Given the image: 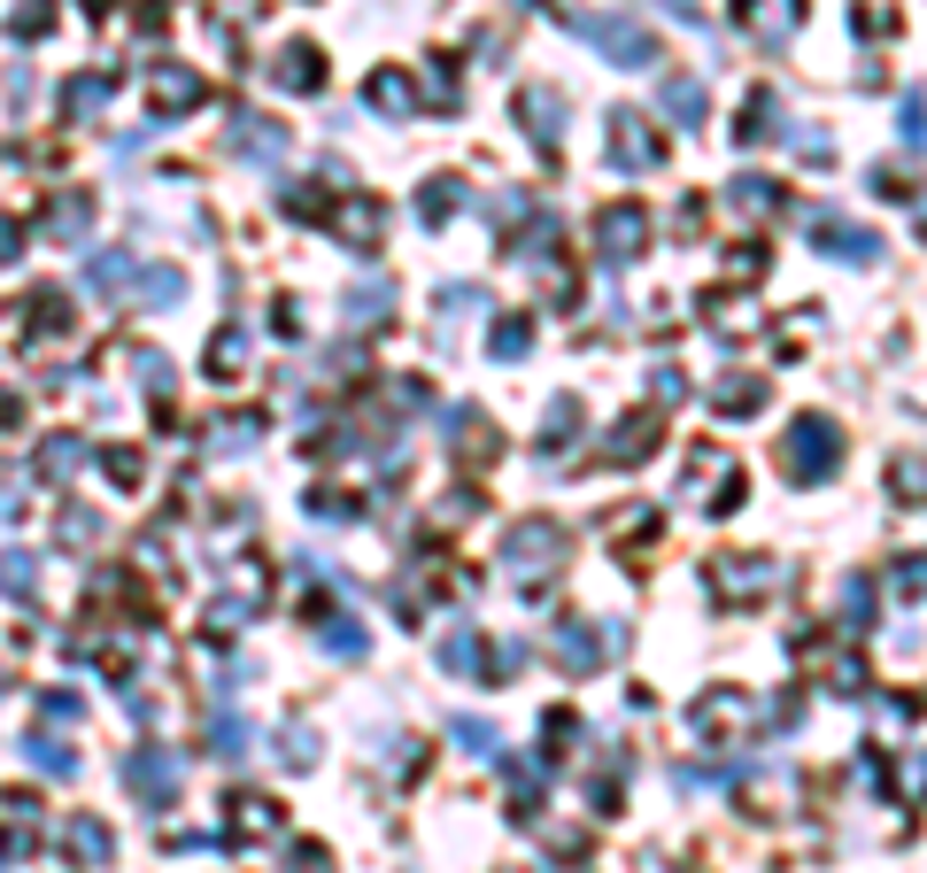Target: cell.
I'll use <instances>...</instances> for the list:
<instances>
[{
	"instance_id": "2",
	"label": "cell",
	"mask_w": 927,
	"mask_h": 873,
	"mask_svg": "<svg viewBox=\"0 0 927 873\" xmlns=\"http://www.w3.org/2000/svg\"><path fill=\"white\" fill-rule=\"evenodd\" d=\"M780 456H788L796 480H819V472L835 464V433H827V418H796L788 441H780Z\"/></svg>"
},
{
	"instance_id": "8",
	"label": "cell",
	"mask_w": 927,
	"mask_h": 873,
	"mask_svg": "<svg viewBox=\"0 0 927 873\" xmlns=\"http://www.w3.org/2000/svg\"><path fill=\"white\" fill-rule=\"evenodd\" d=\"M279 78H287L295 93H309V86L325 78V70H317V47H287V70H279Z\"/></svg>"
},
{
	"instance_id": "3",
	"label": "cell",
	"mask_w": 927,
	"mask_h": 873,
	"mask_svg": "<svg viewBox=\"0 0 927 873\" xmlns=\"http://www.w3.org/2000/svg\"><path fill=\"white\" fill-rule=\"evenodd\" d=\"M611 155L626 163V171H649V163H657V140L641 132V117H634V109H618V117H611Z\"/></svg>"
},
{
	"instance_id": "12",
	"label": "cell",
	"mask_w": 927,
	"mask_h": 873,
	"mask_svg": "<svg viewBox=\"0 0 927 873\" xmlns=\"http://www.w3.org/2000/svg\"><path fill=\"white\" fill-rule=\"evenodd\" d=\"M457 742L471 757H495V726H487V719H457Z\"/></svg>"
},
{
	"instance_id": "18",
	"label": "cell",
	"mask_w": 927,
	"mask_h": 873,
	"mask_svg": "<svg viewBox=\"0 0 927 873\" xmlns=\"http://www.w3.org/2000/svg\"><path fill=\"white\" fill-rule=\"evenodd\" d=\"M565 665H596V634H580V626H565Z\"/></svg>"
},
{
	"instance_id": "11",
	"label": "cell",
	"mask_w": 927,
	"mask_h": 873,
	"mask_svg": "<svg viewBox=\"0 0 927 873\" xmlns=\"http://www.w3.org/2000/svg\"><path fill=\"white\" fill-rule=\"evenodd\" d=\"M31 580H39V564H31V556L16 549V556L0 564V588H8V595H31Z\"/></svg>"
},
{
	"instance_id": "17",
	"label": "cell",
	"mask_w": 927,
	"mask_h": 873,
	"mask_svg": "<svg viewBox=\"0 0 927 873\" xmlns=\"http://www.w3.org/2000/svg\"><path fill=\"white\" fill-rule=\"evenodd\" d=\"M572 418H580V410H572V402H557V410H549V433H541V441H549V449H565V441H572Z\"/></svg>"
},
{
	"instance_id": "19",
	"label": "cell",
	"mask_w": 927,
	"mask_h": 873,
	"mask_svg": "<svg viewBox=\"0 0 927 873\" xmlns=\"http://www.w3.org/2000/svg\"><path fill=\"white\" fill-rule=\"evenodd\" d=\"M16 31L39 39V31H47V0H23V8H16Z\"/></svg>"
},
{
	"instance_id": "15",
	"label": "cell",
	"mask_w": 927,
	"mask_h": 873,
	"mask_svg": "<svg viewBox=\"0 0 927 873\" xmlns=\"http://www.w3.org/2000/svg\"><path fill=\"white\" fill-rule=\"evenodd\" d=\"M23 757H39L47 773H70V765H78V757H70V750H54L47 734H31V742H23Z\"/></svg>"
},
{
	"instance_id": "5",
	"label": "cell",
	"mask_w": 927,
	"mask_h": 873,
	"mask_svg": "<svg viewBox=\"0 0 927 873\" xmlns=\"http://www.w3.org/2000/svg\"><path fill=\"white\" fill-rule=\"evenodd\" d=\"M634 240H641V209H611L604 217V263H626Z\"/></svg>"
},
{
	"instance_id": "10",
	"label": "cell",
	"mask_w": 927,
	"mask_h": 873,
	"mask_svg": "<svg viewBox=\"0 0 927 873\" xmlns=\"http://www.w3.org/2000/svg\"><path fill=\"white\" fill-rule=\"evenodd\" d=\"M101 101H109L101 78H78V86H70V117H101Z\"/></svg>"
},
{
	"instance_id": "14",
	"label": "cell",
	"mask_w": 927,
	"mask_h": 873,
	"mask_svg": "<svg viewBox=\"0 0 927 873\" xmlns=\"http://www.w3.org/2000/svg\"><path fill=\"white\" fill-rule=\"evenodd\" d=\"M348 318H356V325H379V318H387V287H363V294L348 302Z\"/></svg>"
},
{
	"instance_id": "6",
	"label": "cell",
	"mask_w": 927,
	"mask_h": 873,
	"mask_svg": "<svg viewBox=\"0 0 927 873\" xmlns=\"http://www.w3.org/2000/svg\"><path fill=\"white\" fill-rule=\"evenodd\" d=\"M124 773H132V789H140V796H170V789H178V765H170V757H148V750H140Z\"/></svg>"
},
{
	"instance_id": "4",
	"label": "cell",
	"mask_w": 927,
	"mask_h": 873,
	"mask_svg": "<svg viewBox=\"0 0 927 873\" xmlns=\"http://www.w3.org/2000/svg\"><path fill=\"white\" fill-rule=\"evenodd\" d=\"M549 549H557V525H518V533H510V564H518V572H526V564L549 572V564H557Z\"/></svg>"
},
{
	"instance_id": "1",
	"label": "cell",
	"mask_w": 927,
	"mask_h": 873,
	"mask_svg": "<svg viewBox=\"0 0 927 873\" xmlns=\"http://www.w3.org/2000/svg\"><path fill=\"white\" fill-rule=\"evenodd\" d=\"M572 31H580V39H596V47L611 54L618 70H641V62H657V47H649V31H641V23H626V16H580Z\"/></svg>"
},
{
	"instance_id": "13",
	"label": "cell",
	"mask_w": 927,
	"mask_h": 873,
	"mask_svg": "<svg viewBox=\"0 0 927 873\" xmlns=\"http://www.w3.org/2000/svg\"><path fill=\"white\" fill-rule=\"evenodd\" d=\"M371 101H379V109H410V86H402L395 70H379V78H371Z\"/></svg>"
},
{
	"instance_id": "16",
	"label": "cell",
	"mask_w": 927,
	"mask_h": 873,
	"mask_svg": "<svg viewBox=\"0 0 927 873\" xmlns=\"http://www.w3.org/2000/svg\"><path fill=\"white\" fill-rule=\"evenodd\" d=\"M70 843H78L86 859H109V827H93V820H78V827H70Z\"/></svg>"
},
{
	"instance_id": "7",
	"label": "cell",
	"mask_w": 927,
	"mask_h": 873,
	"mask_svg": "<svg viewBox=\"0 0 927 873\" xmlns=\"http://www.w3.org/2000/svg\"><path fill=\"white\" fill-rule=\"evenodd\" d=\"M657 101H665V117H680V124H696V117H704V86H696V78H665V86H657Z\"/></svg>"
},
{
	"instance_id": "9",
	"label": "cell",
	"mask_w": 927,
	"mask_h": 873,
	"mask_svg": "<svg viewBox=\"0 0 927 873\" xmlns=\"http://www.w3.org/2000/svg\"><path fill=\"white\" fill-rule=\"evenodd\" d=\"M827 255H850V263H866V255H874V240H866L858 224H827Z\"/></svg>"
},
{
	"instance_id": "20",
	"label": "cell",
	"mask_w": 927,
	"mask_h": 873,
	"mask_svg": "<svg viewBox=\"0 0 927 873\" xmlns=\"http://www.w3.org/2000/svg\"><path fill=\"white\" fill-rule=\"evenodd\" d=\"M295 873H332V866H325V851H317V843H302V851H295Z\"/></svg>"
}]
</instances>
